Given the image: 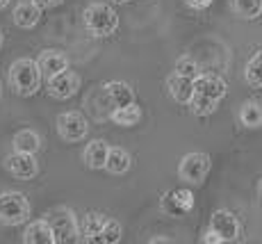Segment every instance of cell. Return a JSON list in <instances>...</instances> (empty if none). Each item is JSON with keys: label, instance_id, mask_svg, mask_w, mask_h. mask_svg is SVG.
I'll return each mask as SVG.
<instances>
[{"label": "cell", "instance_id": "1", "mask_svg": "<svg viewBox=\"0 0 262 244\" xmlns=\"http://www.w3.org/2000/svg\"><path fill=\"white\" fill-rule=\"evenodd\" d=\"M228 94V85L219 75L199 73L194 78V91L189 98V110L196 116H210Z\"/></svg>", "mask_w": 262, "mask_h": 244}, {"label": "cell", "instance_id": "2", "mask_svg": "<svg viewBox=\"0 0 262 244\" xmlns=\"http://www.w3.org/2000/svg\"><path fill=\"white\" fill-rule=\"evenodd\" d=\"M82 23L92 37L105 39V37H112L119 30V14L107 3H92L84 7Z\"/></svg>", "mask_w": 262, "mask_h": 244}, {"label": "cell", "instance_id": "3", "mask_svg": "<svg viewBox=\"0 0 262 244\" xmlns=\"http://www.w3.org/2000/svg\"><path fill=\"white\" fill-rule=\"evenodd\" d=\"M41 71L37 67V59L21 57L9 67V87L18 96H32L41 87Z\"/></svg>", "mask_w": 262, "mask_h": 244}, {"label": "cell", "instance_id": "4", "mask_svg": "<svg viewBox=\"0 0 262 244\" xmlns=\"http://www.w3.org/2000/svg\"><path fill=\"white\" fill-rule=\"evenodd\" d=\"M30 219V201L21 192H3L0 194V223L21 226Z\"/></svg>", "mask_w": 262, "mask_h": 244}, {"label": "cell", "instance_id": "5", "mask_svg": "<svg viewBox=\"0 0 262 244\" xmlns=\"http://www.w3.org/2000/svg\"><path fill=\"white\" fill-rule=\"evenodd\" d=\"M210 169H212V157L203 151H194L187 153L178 165V176L187 185H201L208 178Z\"/></svg>", "mask_w": 262, "mask_h": 244}, {"label": "cell", "instance_id": "6", "mask_svg": "<svg viewBox=\"0 0 262 244\" xmlns=\"http://www.w3.org/2000/svg\"><path fill=\"white\" fill-rule=\"evenodd\" d=\"M46 221L53 228L55 242H73L78 240L80 231H78V217L73 210L69 208H55L46 215Z\"/></svg>", "mask_w": 262, "mask_h": 244}, {"label": "cell", "instance_id": "7", "mask_svg": "<svg viewBox=\"0 0 262 244\" xmlns=\"http://www.w3.org/2000/svg\"><path fill=\"white\" fill-rule=\"evenodd\" d=\"M212 235H216V240L221 242H235L239 237V221L235 217V212L226 210V208H219V210L212 212L210 217V228Z\"/></svg>", "mask_w": 262, "mask_h": 244}, {"label": "cell", "instance_id": "8", "mask_svg": "<svg viewBox=\"0 0 262 244\" xmlns=\"http://www.w3.org/2000/svg\"><path fill=\"white\" fill-rule=\"evenodd\" d=\"M57 135L69 144L82 141L89 135V121L80 112H64L57 116Z\"/></svg>", "mask_w": 262, "mask_h": 244}, {"label": "cell", "instance_id": "9", "mask_svg": "<svg viewBox=\"0 0 262 244\" xmlns=\"http://www.w3.org/2000/svg\"><path fill=\"white\" fill-rule=\"evenodd\" d=\"M46 89H48V96H53V98L67 100V98H71V96L78 94L80 75L71 69H64V71H59L57 75H53V78L46 80Z\"/></svg>", "mask_w": 262, "mask_h": 244}, {"label": "cell", "instance_id": "10", "mask_svg": "<svg viewBox=\"0 0 262 244\" xmlns=\"http://www.w3.org/2000/svg\"><path fill=\"white\" fill-rule=\"evenodd\" d=\"M5 169L18 180H30L39 174V162L32 153H18L14 151L12 155L5 157Z\"/></svg>", "mask_w": 262, "mask_h": 244}, {"label": "cell", "instance_id": "11", "mask_svg": "<svg viewBox=\"0 0 262 244\" xmlns=\"http://www.w3.org/2000/svg\"><path fill=\"white\" fill-rule=\"evenodd\" d=\"M194 208V192L191 190H171L162 199V210L169 217H183Z\"/></svg>", "mask_w": 262, "mask_h": 244}, {"label": "cell", "instance_id": "12", "mask_svg": "<svg viewBox=\"0 0 262 244\" xmlns=\"http://www.w3.org/2000/svg\"><path fill=\"white\" fill-rule=\"evenodd\" d=\"M103 94L107 98V105L110 110H119V108H125V105L135 103V89L130 87L128 83L123 80H112L103 87Z\"/></svg>", "mask_w": 262, "mask_h": 244}, {"label": "cell", "instance_id": "13", "mask_svg": "<svg viewBox=\"0 0 262 244\" xmlns=\"http://www.w3.org/2000/svg\"><path fill=\"white\" fill-rule=\"evenodd\" d=\"M37 67L41 71V78H53V75H57L59 71L69 69V57L62 53V50H43L41 55L37 57Z\"/></svg>", "mask_w": 262, "mask_h": 244}, {"label": "cell", "instance_id": "14", "mask_svg": "<svg viewBox=\"0 0 262 244\" xmlns=\"http://www.w3.org/2000/svg\"><path fill=\"white\" fill-rule=\"evenodd\" d=\"M23 242L25 244H55L53 228L46 219H37L30 221L23 231Z\"/></svg>", "mask_w": 262, "mask_h": 244}, {"label": "cell", "instance_id": "15", "mask_svg": "<svg viewBox=\"0 0 262 244\" xmlns=\"http://www.w3.org/2000/svg\"><path fill=\"white\" fill-rule=\"evenodd\" d=\"M167 89H169V96L176 103L187 105L191 98V91H194V80L185 78V75H180V73H171L167 78Z\"/></svg>", "mask_w": 262, "mask_h": 244}, {"label": "cell", "instance_id": "16", "mask_svg": "<svg viewBox=\"0 0 262 244\" xmlns=\"http://www.w3.org/2000/svg\"><path fill=\"white\" fill-rule=\"evenodd\" d=\"M107 151H110V144L105 139H92L87 146H84L82 162L89 167V169H103Z\"/></svg>", "mask_w": 262, "mask_h": 244}, {"label": "cell", "instance_id": "17", "mask_svg": "<svg viewBox=\"0 0 262 244\" xmlns=\"http://www.w3.org/2000/svg\"><path fill=\"white\" fill-rule=\"evenodd\" d=\"M130 165H133V157L125 149H121V146H110L107 151V157H105V171H110V174L119 176V174H125V171L130 169Z\"/></svg>", "mask_w": 262, "mask_h": 244}, {"label": "cell", "instance_id": "18", "mask_svg": "<svg viewBox=\"0 0 262 244\" xmlns=\"http://www.w3.org/2000/svg\"><path fill=\"white\" fill-rule=\"evenodd\" d=\"M12 16H14V23H16L18 28L30 30L39 23V18H41V9H39L32 0H28V3H18L16 7H14Z\"/></svg>", "mask_w": 262, "mask_h": 244}, {"label": "cell", "instance_id": "19", "mask_svg": "<svg viewBox=\"0 0 262 244\" xmlns=\"http://www.w3.org/2000/svg\"><path fill=\"white\" fill-rule=\"evenodd\" d=\"M105 219H107V217L100 215V212H87V215L78 221V231H80V235H82V240L84 242H94V237L100 233Z\"/></svg>", "mask_w": 262, "mask_h": 244}, {"label": "cell", "instance_id": "20", "mask_svg": "<svg viewBox=\"0 0 262 244\" xmlns=\"http://www.w3.org/2000/svg\"><path fill=\"white\" fill-rule=\"evenodd\" d=\"M239 124L244 128H262V103L258 100H244L239 108Z\"/></svg>", "mask_w": 262, "mask_h": 244}, {"label": "cell", "instance_id": "21", "mask_svg": "<svg viewBox=\"0 0 262 244\" xmlns=\"http://www.w3.org/2000/svg\"><path fill=\"white\" fill-rule=\"evenodd\" d=\"M14 151H18V153H37L39 149H41V137H39L34 130L25 128V130H18L16 135H14Z\"/></svg>", "mask_w": 262, "mask_h": 244}, {"label": "cell", "instance_id": "22", "mask_svg": "<svg viewBox=\"0 0 262 244\" xmlns=\"http://www.w3.org/2000/svg\"><path fill=\"white\" fill-rule=\"evenodd\" d=\"M112 121L117 126H123V128H130V126H137L142 121V108L137 103H130L125 108H119V110H112Z\"/></svg>", "mask_w": 262, "mask_h": 244}, {"label": "cell", "instance_id": "23", "mask_svg": "<svg viewBox=\"0 0 262 244\" xmlns=\"http://www.w3.org/2000/svg\"><path fill=\"white\" fill-rule=\"evenodd\" d=\"M123 237V226L117 219H105L100 233L94 237V242H103V244H117Z\"/></svg>", "mask_w": 262, "mask_h": 244}, {"label": "cell", "instance_id": "24", "mask_svg": "<svg viewBox=\"0 0 262 244\" xmlns=\"http://www.w3.org/2000/svg\"><path fill=\"white\" fill-rule=\"evenodd\" d=\"M233 9L237 16L253 21L262 16V0H233Z\"/></svg>", "mask_w": 262, "mask_h": 244}, {"label": "cell", "instance_id": "25", "mask_svg": "<svg viewBox=\"0 0 262 244\" xmlns=\"http://www.w3.org/2000/svg\"><path fill=\"white\" fill-rule=\"evenodd\" d=\"M244 78L251 87H262V50L249 59V64L244 69Z\"/></svg>", "mask_w": 262, "mask_h": 244}, {"label": "cell", "instance_id": "26", "mask_svg": "<svg viewBox=\"0 0 262 244\" xmlns=\"http://www.w3.org/2000/svg\"><path fill=\"white\" fill-rule=\"evenodd\" d=\"M173 73H180V75H185V78H191V80H194L196 75L201 73V67H199V62H196V59H191V57H180L178 62H176V67H173Z\"/></svg>", "mask_w": 262, "mask_h": 244}, {"label": "cell", "instance_id": "27", "mask_svg": "<svg viewBox=\"0 0 262 244\" xmlns=\"http://www.w3.org/2000/svg\"><path fill=\"white\" fill-rule=\"evenodd\" d=\"M183 3L191 9H208L212 5V0H183Z\"/></svg>", "mask_w": 262, "mask_h": 244}, {"label": "cell", "instance_id": "28", "mask_svg": "<svg viewBox=\"0 0 262 244\" xmlns=\"http://www.w3.org/2000/svg\"><path fill=\"white\" fill-rule=\"evenodd\" d=\"M34 5H37L39 9H53V7H57V5H62L64 0H32Z\"/></svg>", "mask_w": 262, "mask_h": 244}, {"label": "cell", "instance_id": "29", "mask_svg": "<svg viewBox=\"0 0 262 244\" xmlns=\"http://www.w3.org/2000/svg\"><path fill=\"white\" fill-rule=\"evenodd\" d=\"M9 5V0H0V9H5Z\"/></svg>", "mask_w": 262, "mask_h": 244}, {"label": "cell", "instance_id": "30", "mask_svg": "<svg viewBox=\"0 0 262 244\" xmlns=\"http://www.w3.org/2000/svg\"><path fill=\"white\" fill-rule=\"evenodd\" d=\"M112 3H117V5H125V3H130V0H112Z\"/></svg>", "mask_w": 262, "mask_h": 244}, {"label": "cell", "instance_id": "31", "mask_svg": "<svg viewBox=\"0 0 262 244\" xmlns=\"http://www.w3.org/2000/svg\"><path fill=\"white\" fill-rule=\"evenodd\" d=\"M3 42H5V37H3V30H0V48H3Z\"/></svg>", "mask_w": 262, "mask_h": 244}, {"label": "cell", "instance_id": "32", "mask_svg": "<svg viewBox=\"0 0 262 244\" xmlns=\"http://www.w3.org/2000/svg\"><path fill=\"white\" fill-rule=\"evenodd\" d=\"M260 196H262V180H260Z\"/></svg>", "mask_w": 262, "mask_h": 244}]
</instances>
